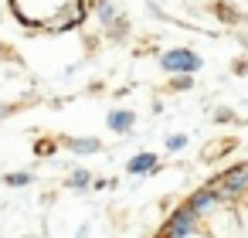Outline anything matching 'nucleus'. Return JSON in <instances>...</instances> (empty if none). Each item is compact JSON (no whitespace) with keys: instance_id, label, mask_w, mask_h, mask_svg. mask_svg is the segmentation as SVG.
<instances>
[{"instance_id":"obj_3","label":"nucleus","mask_w":248,"mask_h":238,"mask_svg":"<svg viewBox=\"0 0 248 238\" xmlns=\"http://www.w3.org/2000/svg\"><path fill=\"white\" fill-rule=\"evenodd\" d=\"M160 68L167 75H197L204 68V58L190 48H170V51L160 55Z\"/></svg>"},{"instance_id":"obj_5","label":"nucleus","mask_w":248,"mask_h":238,"mask_svg":"<svg viewBox=\"0 0 248 238\" xmlns=\"http://www.w3.org/2000/svg\"><path fill=\"white\" fill-rule=\"evenodd\" d=\"M65 150H72V153H78V157H92V153H102V140H95V136H65V140H58Z\"/></svg>"},{"instance_id":"obj_10","label":"nucleus","mask_w":248,"mask_h":238,"mask_svg":"<svg viewBox=\"0 0 248 238\" xmlns=\"http://www.w3.org/2000/svg\"><path fill=\"white\" fill-rule=\"evenodd\" d=\"M65 187H68V190H89V187H92V174H89V170H75V174L65 180Z\"/></svg>"},{"instance_id":"obj_11","label":"nucleus","mask_w":248,"mask_h":238,"mask_svg":"<svg viewBox=\"0 0 248 238\" xmlns=\"http://www.w3.org/2000/svg\"><path fill=\"white\" fill-rule=\"evenodd\" d=\"M58 146H62V143H58L55 136H41V140H34V146H31V150H34L38 157H51Z\"/></svg>"},{"instance_id":"obj_7","label":"nucleus","mask_w":248,"mask_h":238,"mask_svg":"<svg viewBox=\"0 0 248 238\" xmlns=\"http://www.w3.org/2000/svg\"><path fill=\"white\" fill-rule=\"evenodd\" d=\"M238 146V140H214V143H207L204 146V153H201V160L204 163H214V160H221L228 150H234Z\"/></svg>"},{"instance_id":"obj_17","label":"nucleus","mask_w":248,"mask_h":238,"mask_svg":"<svg viewBox=\"0 0 248 238\" xmlns=\"http://www.w3.org/2000/svg\"><path fill=\"white\" fill-rule=\"evenodd\" d=\"M234 75H248V55L234 62Z\"/></svg>"},{"instance_id":"obj_4","label":"nucleus","mask_w":248,"mask_h":238,"mask_svg":"<svg viewBox=\"0 0 248 238\" xmlns=\"http://www.w3.org/2000/svg\"><path fill=\"white\" fill-rule=\"evenodd\" d=\"M187 204L194 207V214H197V218H204V214H214L224 201H221L217 187H214V184H207V187H197V190L187 197Z\"/></svg>"},{"instance_id":"obj_1","label":"nucleus","mask_w":248,"mask_h":238,"mask_svg":"<svg viewBox=\"0 0 248 238\" xmlns=\"http://www.w3.org/2000/svg\"><path fill=\"white\" fill-rule=\"evenodd\" d=\"M211 184L217 187L221 201H241V197L248 194V160H241V163L228 167V170H224V174H217Z\"/></svg>"},{"instance_id":"obj_13","label":"nucleus","mask_w":248,"mask_h":238,"mask_svg":"<svg viewBox=\"0 0 248 238\" xmlns=\"http://www.w3.org/2000/svg\"><path fill=\"white\" fill-rule=\"evenodd\" d=\"M31 180H34V177H31L28 170H14V174H4V184H7V187H28Z\"/></svg>"},{"instance_id":"obj_15","label":"nucleus","mask_w":248,"mask_h":238,"mask_svg":"<svg viewBox=\"0 0 248 238\" xmlns=\"http://www.w3.org/2000/svg\"><path fill=\"white\" fill-rule=\"evenodd\" d=\"M214 123H234V112L228 106H221V109H214Z\"/></svg>"},{"instance_id":"obj_12","label":"nucleus","mask_w":248,"mask_h":238,"mask_svg":"<svg viewBox=\"0 0 248 238\" xmlns=\"http://www.w3.org/2000/svg\"><path fill=\"white\" fill-rule=\"evenodd\" d=\"M190 85H194V75H170L167 92H187Z\"/></svg>"},{"instance_id":"obj_9","label":"nucleus","mask_w":248,"mask_h":238,"mask_svg":"<svg viewBox=\"0 0 248 238\" xmlns=\"http://www.w3.org/2000/svg\"><path fill=\"white\" fill-rule=\"evenodd\" d=\"M214 17H217L221 24H241V21H245V14H241L234 4H224V0H217V4H214Z\"/></svg>"},{"instance_id":"obj_8","label":"nucleus","mask_w":248,"mask_h":238,"mask_svg":"<svg viewBox=\"0 0 248 238\" xmlns=\"http://www.w3.org/2000/svg\"><path fill=\"white\" fill-rule=\"evenodd\" d=\"M126 170L129 174H153L156 170V153H136V157H129Z\"/></svg>"},{"instance_id":"obj_6","label":"nucleus","mask_w":248,"mask_h":238,"mask_svg":"<svg viewBox=\"0 0 248 238\" xmlns=\"http://www.w3.org/2000/svg\"><path fill=\"white\" fill-rule=\"evenodd\" d=\"M106 126H109L112 133H119V136H129V129L136 126V112H133V109H112V112L106 116Z\"/></svg>"},{"instance_id":"obj_14","label":"nucleus","mask_w":248,"mask_h":238,"mask_svg":"<svg viewBox=\"0 0 248 238\" xmlns=\"http://www.w3.org/2000/svg\"><path fill=\"white\" fill-rule=\"evenodd\" d=\"M184 146H187V136H184V133H173V136H167V150H170V153H180Z\"/></svg>"},{"instance_id":"obj_16","label":"nucleus","mask_w":248,"mask_h":238,"mask_svg":"<svg viewBox=\"0 0 248 238\" xmlns=\"http://www.w3.org/2000/svg\"><path fill=\"white\" fill-rule=\"evenodd\" d=\"M21 106H11V102H0V119H11L14 112H17Z\"/></svg>"},{"instance_id":"obj_2","label":"nucleus","mask_w":248,"mask_h":238,"mask_svg":"<svg viewBox=\"0 0 248 238\" xmlns=\"http://www.w3.org/2000/svg\"><path fill=\"white\" fill-rule=\"evenodd\" d=\"M194 235H201V218H197L194 207L184 201V204L167 218V224L160 228V238H194Z\"/></svg>"}]
</instances>
